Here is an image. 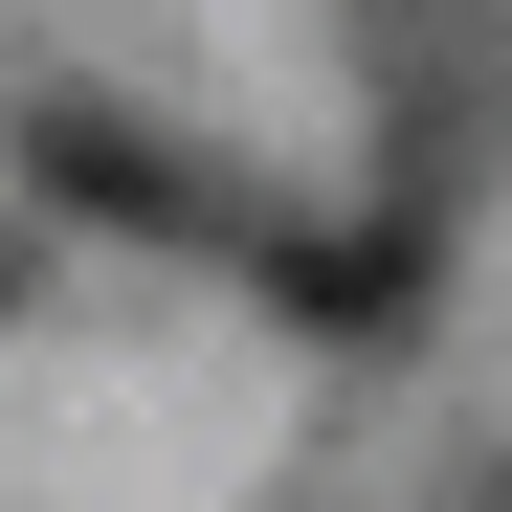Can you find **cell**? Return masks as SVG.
<instances>
[{
	"label": "cell",
	"mask_w": 512,
	"mask_h": 512,
	"mask_svg": "<svg viewBox=\"0 0 512 512\" xmlns=\"http://www.w3.org/2000/svg\"><path fill=\"white\" fill-rule=\"evenodd\" d=\"M23 201L45 223H134V245H245V268H268V223L223 201V156H179L156 112H90V90H23Z\"/></svg>",
	"instance_id": "cell-1"
}]
</instances>
